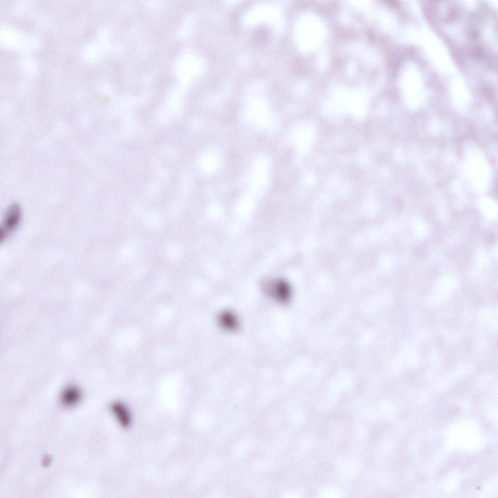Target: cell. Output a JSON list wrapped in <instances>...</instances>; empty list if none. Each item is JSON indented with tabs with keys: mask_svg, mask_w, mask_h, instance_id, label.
I'll return each mask as SVG.
<instances>
[{
	"mask_svg": "<svg viewBox=\"0 0 498 498\" xmlns=\"http://www.w3.org/2000/svg\"><path fill=\"white\" fill-rule=\"evenodd\" d=\"M218 320L221 327L229 331L237 329L238 321L235 314L229 310H224L218 315Z\"/></svg>",
	"mask_w": 498,
	"mask_h": 498,
	"instance_id": "3957f363",
	"label": "cell"
},
{
	"mask_svg": "<svg viewBox=\"0 0 498 498\" xmlns=\"http://www.w3.org/2000/svg\"><path fill=\"white\" fill-rule=\"evenodd\" d=\"M62 397L63 404L67 406H71L75 404L79 400V395L76 391H68Z\"/></svg>",
	"mask_w": 498,
	"mask_h": 498,
	"instance_id": "277c9868",
	"label": "cell"
},
{
	"mask_svg": "<svg viewBox=\"0 0 498 498\" xmlns=\"http://www.w3.org/2000/svg\"><path fill=\"white\" fill-rule=\"evenodd\" d=\"M22 211L18 204L11 205L5 211L0 228V242L5 241L18 227L21 220Z\"/></svg>",
	"mask_w": 498,
	"mask_h": 498,
	"instance_id": "6da1fadb",
	"label": "cell"
},
{
	"mask_svg": "<svg viewBox=\"0 0 498 498\" xmlns=\"http://www.w3.org/2000/svg\"><path fill=\"white\" fill-rule=\"evenodd\" d=\"M264 288L268 295L282 303L288 302L291 296V286L286 280L283 279L267 282Z\"/></svg>",
	"mask_w": 498,
	"mask_h": 498,
	"instance_id": "7a4b0ae2",
	"label": "cell"
}]
</instances>
